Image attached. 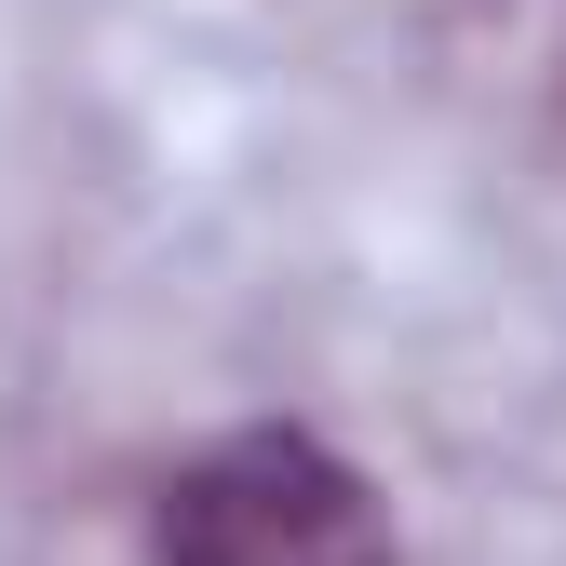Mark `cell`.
<instances>
[{"instance_id": "obj_1", "label": "cell", "mask_w": 566, "mask_h": 566, "mask_svg": "<svg viewBox=\"0 0 566 566\" xmlns=\"http://www.w3.org/2000/svg\"><path fill=\"white\" fill-rule=\"evenodd\" d=\"M149 566H405V539L324 432H230L163 485Z\"/></svg>"}]
</instances>
